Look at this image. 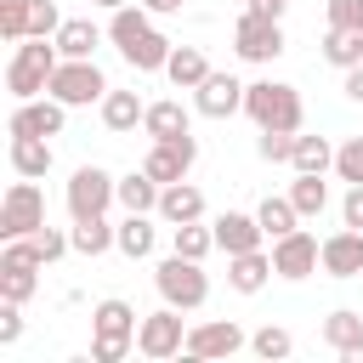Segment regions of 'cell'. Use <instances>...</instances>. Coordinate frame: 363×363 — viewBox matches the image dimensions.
<instances>
[{"instance_id": "cell-4", "label": "cell", "mask_w": 363, "mask_h": 363, "mask_svg": "<svg viewBox=\"0 0 363 363\" xmlns=\"http://www.w3.org/2000/svg\"><path fill=\"white\" fill-rule=\"evenodd\" d=\"M153 289H159V301H170V306H182V312H199L204 301H210V278H204V261H193V255H164L159 267H153Z\"/></svg>"}, {"instance_id": "cell-8", "label": "cell", "mask_w": 363, "mask_h": 363, "mask_svg": "<svg viewBox=\"0 0 363 363\" xmlns=\"http://www.w3.org/2000/svg\"><path fill=\"white\" fill-rule=\"evenodd\" d=\"M136 352L142 357H153V363H164V357H182L187 352V329H182V306H159V312H147L142 318V329H136Z\"/></svg>"}, {"instance_id": "cell-2", "label": "cell", "mask_w": 363, "mask_h": 363, "mask_svg": "<svg viewBox=\"0 0 363 363\" xmlns=\"http://www.w3.org/2000/svg\"><path fill=\"white\" fill-rule=\"evenodd\" d=\"M136 329H142V318H136L130 301H119V295L96 301V306H91V357H96V363H119V357H130Z\"/></svg>"}, {"instance_id": "cell-16", "label": "cell", "mask_w": 363, "mask_h": 363, "mask_svg": "<svg viewBox=\"0 0 363 363\" xmlns=\"http://www.w3.org/2000/svg\"><path fill=\"white\" fill-rule=\"evenodd\" d=\"M210 227H216V250H227V255H244V250H261V238H267V227H261V216H244V210H227V216H216Z\"/></svg>"}, {"instance_id": "cell-10", "label": "cell", "mask_w": 363, "mask_h": 363, "mask_svg": "<svg viewBox=\"0 0 363 363\" xmlns=\"http://www.w3.org/2000/svg\"><path fill=\"white\" fill-rule=\"evenodd\" d=\"M40 255L28 250V238H6V250H0V301H28L34 289H40Z\"/></svg>"}, {"instance_id": "cell-47", "label": "cell", "mask_w": 363, "mask_h": 363, "mask_svg": "<svg viewBox=\"0 0 363 363\" xmlns=\"http://www.w3.org/2000/svg\"><path fill=\"white\" fill-rule=\"evenodd\" d=\"M91 6H102V11H119V6H130V0H91Z\"/></svg>"}, {"instance_id": "cell-42", "label": "cell", "mask_w": 363, "mask_h": 363, "mask_svg": "<svg viewBox=\"0 0 363 363\" xmlns=\"http://www.w3.org/2000/svg\"><path fill=\"white\" fill-rule=\"evenodd\" d=\"M340 221L363 233V182H352V187H346V199H340Z\"/></svg>"}, {"instance_id": "cell-23", "label": "cell", "mask_w": 363, "mask_h": 363, "mask_svg": "<svg viewBox=\"0 0 363 363\" xmlns=\"http://www.w3.org/2000/svg\"><path fill=\"white\" fill-rule=\"evenodd\" d=\"M96 108H102V125H108L113 136L136 130V125H142V113H147V102H142L136 91H108V96H102Z\"/></svg>"}, {"instance_id": "cell-22", "label": "cell", "mask_w": 363, "mask_h": 363, "mask_svg": "<svg viewBox=\"0 0 363 363\" xmlns=\"http://www.w3.org/2000/svg\"><path fill=\"white\" fill-rule=\"evenodd\" d=\"M170 51H176V45H170V40L159 34V28H147V34H142V40H130V45L119 51V57H125V62H130L136 74H164Z\"/></svg>"}, {"instance_id": "cell-36", "label": "cell", "mask_w": 363, "mask_h": 363, "mask_svg": "<svg viewBox=\"0 0 363 363\" xmlns=\"http://www.w3.org/2000/svg\"><path fill=\"white\" fill-rule=\"evenodd\" d=\"M295 136H301V130H261V136H255V153H261L267 164H289V159H295Z\"/></svg>"}, {"instance_id": "cell-19", "label": "cell", "mask_w": 363, "mask_h": 363, "mask_svg": "<svg viewBox=\"0 0 363 363\" xmlns=\"http://www.w3.org/2000/svg\"><path fill=\"white\" fill-rule=\"evenodd\" d=\"M267 278H278L267 250H244V255H227V284H233L238 295H261V289H267Z\"/></svg>"}, {"instance_id": "cell-17", "label": "cell", "mask_w": 363, "mask_h": 363, "mask_svg": "<svg viewBox=\"0 0 363 363\" xmlns=\"http://www.w3.org/2000/svg\"><path fill=\"white\" fill-rule=\"evenodd\" d=\"M323 272L329 278H363V233L357 227H340L323 238Z\"/></svg>"}, {"instance_id": "cell-38", "label": "cell", "mask_w": 363, "mask_h": 363, "mask_svg": "<svg viewBox=\"0 0 363 363\" xmlns=\"http://www.w3.org/2000/svg\"><path fill=\"white\" fill-rule=\"evenodd\" d=\"M28 17H34V0H0V34L11 45L28 40Z\"/></svg>"}, {"instance_id": "cell-35", "label": "cell", "mask_w": 363, "mask_h": 363, "mask_svg": "<svg viewBox=\"0 0 363 363\" xmlns=\"http://www.w3.org/2000/svg\"><path fill=\"white\" fill-rule=\"evenodd\" d=\"M28 250H34V255H40L45 267H51V261H62V255L74 250V238H68L62 227H51V221H45L40 233H28Z\"/></svg>"}, {"instance_id": "cell-18", "label": "cell", "mask_w": 363, "mask_h": 363, "mask_svg": "<svg viewBox=\"0 0 363 363\" xmlns=\"http://www.w3.org/2000/svg\"><path fill=\"white\" fill-rule=\"evenodd\" d=\"M323 346H329L340 363H363V318H357L352 306L329 312V318H323Z\"/></svg>"}, {"instance_id": "cell-44", "label": "cell", "mask_w": 363, "mask_h": 363, "mask_svg": "<svg viewBox=\"0 0 363 363\" xmlns=\"http://www.w3.org/2000/svg\"><path fill=\"white\" fill-rule=\"evenodd\" d=\"M346 96H352V102H363V62H357V68H346Z\"/></svg>"}, {"instance_id": "cell-39", "label": "cell", "mask_w": 363, "mask_h": 363, "mask_svg": "<svg viewBox=\"0 0 363 363\" xmlns=\"http://www.w3.org/2000/svg\"><path fill=\"white\" fill-rule=\"evenodd\" d=\"M335 176L352 187V182H363V136H346L340 147H335Z\"/></svg>"}, {"instance_id": "cell-21", "label": "cell", "mask_w": 363, "mask_h": 363, "mask_svg": "<svg viewBox=\"0 0 363 363\" xmlns=\"http://www.w3.org/2000/svg\"><path fill=\"white\" fill-rule=\"evenodd\" d=\"M159 216H164L170 227H182V221H204V193L182 176V182H170V187L159 193Z\"/></svg>"}, {"instance_id": "cell-14", "label": "cell", "mask_w": 363, "mask_h": 363, "mask_svg": "<svg viewBox=\"0 0 363 363\" xmlns=\"http://www.w3.org/2000/svg\"><path fill=\"white\" fill-rule=\"evenodd\" d=\"M244 346V329L233 323V318H210V323H193L187 329V357H233Z\"/></svg>"}, {"instance_id": "cell-12", "label": "cell", "mask_w": 363, "mask_h": 363, "mask_svg": "<svg viewBox=\"0 0 363 363\" xmlns=\"http://www.w3.org/2000/svg\"><path fill=\"white\" fill-rule=\"evenodd\" d=\"M193 164H199V142H193V130H187V136H170V142H153V147H147V159H142V170H147L159 187L182 182Z\"/></svg>"}, {"instance_id": "cell-43", "label": "cell", "mask_w": 363, "mask_h": 363, "mask_svg": "<svg viewBox=\"0 0 363 363\" xmlns=\"http://www.w3.org/2000/svg\"><path fill=\"white\" fill-rule=\"evenodd\" d=\"M23 335V312H17V301H0V346H11Z\"/></svg>"}, {"instance_id": "cell-26", "label": "cell", "mask_w": 363, "mask_h": 363, "mask_svg": "<svg viewBox=\"0 0 363 363\" xmlns=\"http://www.w3.org/2000/svg\"><path fill=\"white\" fill-rule=\"evenodd\" d=\"M159 182L147 176V170H130V176H119V204L130 210V216H153L159 210Z\"/></svg>"}, {"instance_id": "cell-40", "label": "cell", "mask_w": 363, "mask_h": 363, "mask_svg": "<svg viewBox=\"0 0 363 363\" xmlns=\"http://www.w3.org/2000/svg\"><path fill=\"white\" fill-rule=\"evenodd\" d=\"M57 28H62V11H57L51 0H34V17H28V34H40V40H57Z\"/></svg>"}, {"instance_id": "cell-28", "label": "cell", "mask_w": 363, "mask_h": 363, "mask_svg": "<svg viewBox=\"0 0 363 363\" xmlns=\"http://www.w3.org/2000/svg\"><path fill=\"white\" fill-rule=\"evenodd\" d=\"M289 199H295L301 221H312V216H323V210H329V187H323V176H312V170H295Z\"/></svg>"}, {"instance_id": "cell-3", "label": "cell", "mask_w": 363, "mask_h": 363, "mask_svg": "<svg viewBox=\"0 0 363 363\" xmlns=\"http://www.w3.org/2000/svg\"><path fill=\"white\" fill-rule=\"evenodd\" d=\"M244 113L255 119V130H301V91L284 79H255L244 91Z\"/></svg>"}, {"instance_id": "cell-6", "label": "cell", "mask_w": 363, "mask_h": 363, "mask_svg": "<svg viewBox=\"0 0 363 363\" xmlns=\"http://www.w3.org/2000/svg\"><path fill=\"white\" fill-rule=\"evenodd\" d=\"M62 199H68V216H74V221L108 216V204H119V176H108L102 164H79V170L68 176Z\"/></svg>"}, {"instance_id": "cell-5", "label": "cell", "mask_w": 363, "mask_h": 363, "mask_svg": "<svg viewBox=\"0 0 363 363\" xmlns=\"http://www.w3.org/2000/svg\"><path fill=\"white\" fill-rule=\"evenodd\" d=\"M113 85L102 79V68L91 62V57H62L57 62V74H51V96L62 102V108H91V102H102Z\"/></svg>"}, {"instance_id": "cell-15", "label": "cell", "mask_w": 363, "mask_h": 363, "mask_svg": "<svg viewBox=\"0 0 363 363\" xmlns=\"http://www.w3.org/2000/svg\"><path fill=\"white\" fill-rule=\"evenodd\" d=\"M244 91H250V85H238L233 74H216V68H210V79L193 91V108H199L204 119H227V113L244 108Z\"/></svg>"}, {"instance_id": "cell-32", "label": "cell", "mask_w": 363, "mask_h": 363, "mask_svg": "<svg viewBox=\"0 0 363 363\" xmlns=\"http://www.w3.org/2000/svg\"><path fill=\"white\" fill-rule=\"evenodd\" d=\"M323 62H335L340 74L357 68V62H363V34H352V28H329V34H323Z\"/></svg>"}, {"instance_id": "cell-29", "label": "cell", "mask_w": 363, "mask_h": 363, "mask_svg": "<svg viewBox=\"0 0 363 363\" xmlns=\"http://www.w3.org/2000/svg\"><path fill=\"white\" fill-rule=\"evenodd\" d=\"M255 216H261L267 238H284V233H295V227H301V210H295V199H289V193H284V199H278V193H267V199L255 204Z\"/></svg>"}, {"instance_id": "cell-13", "label": "cell", "mask_w": 363, "mask_h": 363, "mask_svg": "<svg viewBox=\"0 0 363 363\" xmlns=\"http://www.w3.org/2000/svg\"><path fill=\"white\" fill-rule=\"evenodd\" d=\"M62 125H68V108H62L57 96L17 102V108H11V119H6V130H11V136H62Z\"/></svg>"}, {"instance_id": "cell-25", "label": "cell", "mask_w": 363, "mask_h": 363, "mask_svg": "<svg viewBox=\"0 0 363 363\" xmlns=\"http://www.w3.org/2000/svg\"><path fill=\"white\" fill-rule=\"evenodd\" d=\"M11 170L40 182L51 170V136H11Z\"/></svg>"}, {"instance_id": "cell-7", "label": "cell", "mask_w": 363, "mask_h": 363, "mask_svg": "<svg viewBox=\"0 0 363 363\" xmlns=\"http://www.w3.org/2000/svg\"><path fill=\"white\" fill-rule=\"evenodd\" d=\"M45 227V193L34 187V176H17L0 199V238H28Z\"/></svg>"}, {"instance_id": "cell-11", "label": "cell", "mask_w": 363, "mask_h": 363, "mask_svg": "<svg viewBox=\"0 0 363 363\" xmlns=\"http://www.w3.org/2000/svg\"><path fill=\"white\" fill-rule=\"evenodd\" d=\"M318 267H323V238H312L306 227H295V233L272 238V272H278V278L301 284V278H312Z\"/></svg>"}, {"instance_id": "cell-20", "label": "cell", "mask_w": 363, "mask_h": 363, "mask_svg": "<svg viewBox=\"0 0 363 363\" xmlns=\"http://www.w3.org/2000/svg\"><path fill=\"white\" fill-rule=\"evenodd\" d=\"M142 130H147V142H170V136H187V130H193V113H187L176 96H164V102H147Z\"/></svg>"}, {"instance_id": "cell-37", "label": "cell", "mask_w": 363, "mask_h": 363, "mask_svg": "<svg viewBox=\"0 0 363 363\" xmlns=\"http://www.w3.org/2000/svg\"><path fill=\"white\" fill-rule=\"evenodd\" d=\"M250 352L272 363V357H289V352H295V340H289V329H278V323H267V329H255V335H250Z\"/></svg>"}, {"instance_id": "cell-46", "label": "cell", "mask_w": 363, "mask_h": 363, "mask_svg": "<svg viewBox=\"0 0 363 363\" xmlns=\"http://www.w3.org/2000/svg\"><path fill=\"white\" fill-rule=\"evenodd\" d=\"M142 6H147L153 17H164V11H182V0H142Z\"/></svg>"}, {"instance_id": "cell-33", "label": "cell", "mask_w": 363, "mask_h": 363, "mask_svg": "<svg viewBox=\"0 0 363 363\" xmlns=\"http://www.w3.org/2000/svg\"><path fill=\"white\" fill-rule=\"evenodd\" d=\"M295 170H312V176H323V170H335V147H329V136H295V159H289Z\"/></svg>"}, {"instance_id": "cell-24", "label": "cell", "mask_w": 363, "mask_h": 363, "mask_svg": "<svg viewBox=\"0 0 363 363\" xmlns=\"http://www.w3.org/2000/svg\"><path fill=\"white\" fill-rule=\"evenodd\" d=\"M164 74H170V85H176V91H199V85L210 79V62H204V51H199V45H176V51H170V62H164Z\"/></svg>"}, {"instance_id": "cell-9", "label": "cell", "mask_w": 363, "mask_h": 363, "mask_svg": "<svg viewBox=\"0 0 363 363\" xmlns=\"http://www.w3.org/2000/svg\"><path fill=\"white\" fill-rule=\"evenodd\" d=\"M233 51H238L244 62H272V57H284V28H278V17L244 6V17L233 23Z\"/></svg>"}, {"instance_id": "cell-1", "label": "cell", "mask_w": 363, "mask_h": 363, "mask_svg": "<svg viewBox=\"0 0 363 363\" xmlns=\"http://www.w3.org/2000/svg\"><path fill=\"white\" fill-rule=\"evenodd\" d=\"M57 62H62V51H57V40H40V34H28V40H17V51H11V62H6V91H11L17 102H34V96H51V74H57Z\"/></svg>"}, {"instance_id": "cell-30", "label": "cell", "mask_w": 363, "mask_h": 363, "mask_svg": "<svg viewBox=\"0 0 363 363\" xmlns=\"http://www.w3.org/2000/svg\"><path fill=\"white\" fill-rule=\"evenodd\" d=\"M74 250L79 255H102V250H113V238H119V227H108V216H85V221H74Z\"/></svg>"}, {"instance_id": "cell-31", "label": "cell", "mask_w": 363, "mask_h": 363, "mask_svg": "<svg viewBox=\"0 0 363 363\" xmlns=\"http://www.w3.org/2000/svg\"><path fill=\"white\" fill-rule=\"evenodd\" d=\"M113 250H119V255H130V261L153 255V221H147V216H130V210H125V221H119V238H113Z\"/></svg>"}, {"instance_id": "cell-41", "label": "cell", "mask_w": 363, "mask_h": 363, "mask_svg": "<svg viewBox=\"0 0 363 363\" xmlns=\"http://www.w3.org/2000/svg\"><path fill=\"white\" fill-rule=\"evenodd\" d=\"M329 28L363 34V0H329Z\"/></svg>"}, {"instance_id": "cell-27", "label": "cell", "mask_w": 363, "mask_h": 363, "mask_svg": "<svg viewBox=\"0 0 363 363\" xmlns=\"http://www.w3.org/2000/svg\"><path fill=\"white\" fill-rule=\"evenodd\" d=\"M96 45H102V28L91 17H62V28H57V51L62 57H91Z\"/></svg>"}, {"instance_id": "cell-34", "label": "cell", "mask_w": 363, "mask_h": 363, "mask_svg": "<svg viewBox=\"0 0 363 363\" xmlns=\"http://www.w3.org/2000/svg\"><path fill=\"white\" fill-rule=\"evenodd\" d=\"M170 233H176V255L204 261V255L216 250V227H204V221H182V227H170Z\"/></svg>"}, {"instance_id": "cell-45", "label": "cell", "mask_w": 363, "mask_h": 363, "mask_svg": "<svg viewBox=\"0 0 363 363\" xmlns=\"http://www.w3.org/2000/svg\"><path fill=\"white\" fill-rule=\"evenodd\" d=\"M244 6H250V11H267V17H284L289 0H244Z\"/></svg>"}]
</instances>
